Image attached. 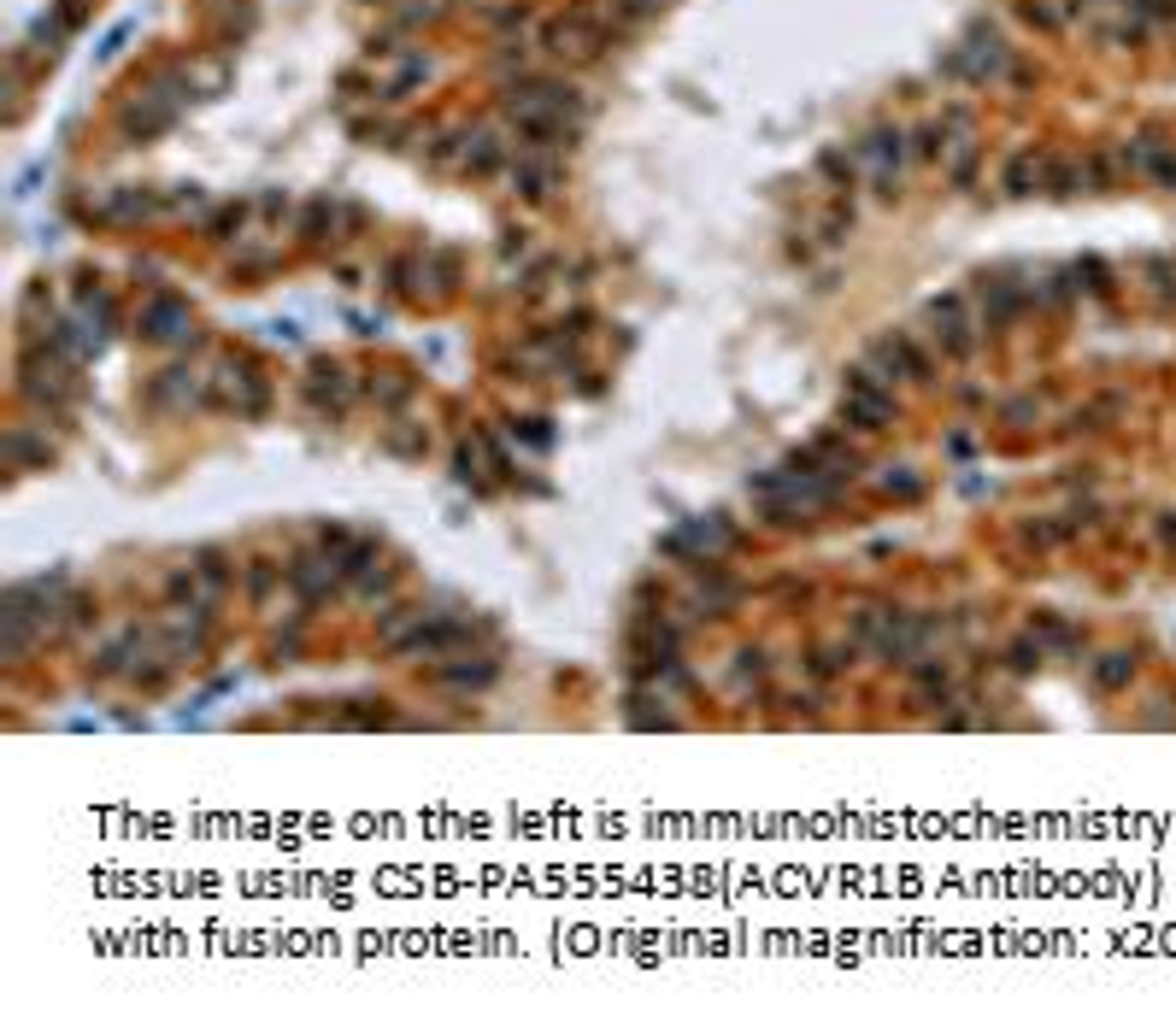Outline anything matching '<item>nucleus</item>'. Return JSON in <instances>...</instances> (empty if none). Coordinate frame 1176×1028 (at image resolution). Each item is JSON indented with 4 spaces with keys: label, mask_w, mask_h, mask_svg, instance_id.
Masks as SVG:
<instances>
[{
    "label": "nucleus",
    "mask_w": 1176,
    "mask_h": 1028,
    "mask_svg": "<svg viewBox=\"0 0 1176 1028\" xmlns=\"http://www.w3.org/2000/svg\"><path fill=\"white\" fill-rule=\"evenodd\" d=\"M924 335L941 347V359L965 365L970 353L982 347V317L970 312V294H941V301L924 306Z\"/></svg>",
    "instance_id": "nucleus-1"
},
{
    "label": "nucleus",
    "mask_w": 1176,
    "mask_h": 1028,
    "mask_svg": "<svg viewBox=\"0 0 1176 1028\" xmlns=\"http://www.w3.org/2000/svg\"><path fill=\"white\" fill-rule=\"evenodd\" d=\"M858 365H871L888 388H894V382H929V377H936V359L924 353V342H918L912 329H888V335H876Z\"/></svg>",
    "instance_id": "nucleus-2"
},
{
    "label": "nucleus",
    "mask_w": 1176,
    "mask_h": 1028,
    "mask_svg": "<svg viewBox=\"0 0 1176 1028\" xmlns=\"http://www.w3.org/2000/svg\"><path fill=\"white\" fill-rule=\"evenodd\" d=\"M853 154H858V171H865V182H871L876 195H883V200H894V195H901V177H906V154H912L901 129L876 124L871 136H858V141H853Z\"/></svg>",
    "instance_id": "nucleus-3"
},
{
    "label": "nucleus",
    "mask_w": 1176,
    "mask_h": 1028,
    "mask_svg": "<svg viewBox=\"0 0 1176 1028\" xmlns=\"http://www.w3.org/2000/svg\"><path fill=\"white\" fill-rule=\"evenodd\" d=\"M842 418L858 429H888L894 423V388L876 377L871 365L847 370V395H842Z\"/></svg>",
    "instance_id": "nucleus-4"
},
{
    "label": "nucleus",
    "mask_w": 1176,
    "mask_h": 1028,
    "mask_svg": "<svg viewBox=\"0 0 1176 1028\" xmlns=\"http://www.w3.org/2000/svg\"><path fill=\"white\" fill-rule=\"evenodd\" d=\"M24 395L35 400V406H53V411H65L71 406V395H77V377H71V359L60 347L48 353H30V365H24Z\"/></svg>",
    "instance_id": "nucleus-5"
},
{
    "label": "nucleus",
    "mask_w": 1176,
    "mask_h": 1028,
    "mask_svg": "<svg viewBox=\"0 0 1176 1028\" xmlns=\"http://www.w3.org/2000/svg\"><path fill=\"white\" fill-rule=\"evenodd\" d=\"M1023 306H1030V289L1012 283V276H977V317H982V335L995 329H1012Z\"/></svg>",
    "instance_id": "nucleus-6"
},
{
    "label": "nucleus",
    "mask_w": 1176,
    "mask_h": 1028,
    "mask_svg": "<svg viewBox=\"0 0 1176 1028\" xmlns=\"http://www.w3.org/2000/svg\"><path fill=\"white\" fill-rule=\"evenodd\" d=\"M212 382H218V406L241 411V418H253V411H266V400H271V382L259 377L253 365H236V359H223Z\"/></svg>",
    "instance_id": "nucleus-7"
},
{
    "label": "nucleus",
    "mask_w": 1176,
    "mask_h": 1028,
    "mask_svg": "<svg viewBox=\"0 0 1176 1028\" xmlns=\"http://www.w3.org/2000/svg\"><path fill=\"white\" fill-rule=\"evenodd\" d=\"M136 329L147 335V342H165V347L195 342V317H189V306H183L177 294H159V301H147V312L136 317Z\"/></svg>",
    "instance_id": "nucleus-8"
},
{
    "label": "nucleus",
    "mask_w": 1176,
    "mask_h": 1028,
    "mask_svg": "<svg viewBox=\"0 0 1176 1028\" xmlns=\"http://www.w3.org/2000/svg\"><path fill=\"white\" fill-rule=\"evenodd\" d=\"M306 400L319 406V411H330V418H342V411L353 406V377L342 365H330V359H319L306 370Z\"/></svg>",
    "instance_id": "nucleus-9"
},
{
    "label": "nucleus",
    "mask_w": 1176,
    "mask_h": 1028,
    "mask_svg": "<svg viewBox=\"0 0 1176 1028\" xmlns=\"http://www.w3.org/2000/svg\"><path fill=\"white\" fill-rule=\"evenodd\" d=\"M1048 171H1053V154L1048 147H1018L1012 159H1006V195H1035V189H1048Z\"/></svg>",
    "instance_id": "nucleus-10"
},
{
    "label": "nucleus",
    "mask_w": 1176,
    "mask_h": 1028,
    "mask_svg": "<svg viewBox=\"0 0 1176 1028\" xmlns=\"http://www.w3.org/2000/svg\"><path fill=\"white\" fill-rule=\"evenodd\" d=\"M500 159H507V141L500 136H489V129H471V136H459V171H471V177H489V171H500Z\"/></svg>",
    "instance_id": "nucleus-11"
},
{
    "label": "nucleus",
    "mask_w": 1176,
    "mask_h": 1028,
    "mask_svg": "<svg viewBox=\"0 0 1176 1028\" xmlns=\"http://www.w3.org/2000/svg\"><path fill=\"white\" fill-rule=\"evenodd\" d=\"M553 177H559V165L541 154V147H524V154H518V165H512V189L518 195H530V200H541L553 189Z\"/></svg>",
    "instance_id": "nucleus-12"
},
{
    "label": "nucleus",
    "mask_w": 1176,
    "mask_h": 1028,
    "mask_svg": "<svg viewBox=\"0 0 1176 1028\" xmlns=\"http://www.w3.org/2000/svg\"><path fill=\"white\" fill-rule=\"evenodd\" d=\"M147 400H154L159 411L171 406V400H177V406H189V400H200V377H195V370H183V365H171V370H159V377H154Z\"/></svg>",
    "instance_id": "nucleus-13"
},
{
    "label": "nucleus",
    "mask_w": 1176,
    "mask_h": 1028,
    "mask_svg": "<svg viewBox=\"0 0 1176 1028\" xmlns=\"http://www.w3.org/2000/svg\"><path fill=\"white\" fill-rule=\"evenodd\" d=\"M818 177H824L835 195H847L865 171H858V154H853V147H824V154H818Z\"/></svg>",
    "instance_id": "nucleus-14"
},
{
    "label": "nucleus",
    "mask_w": 1176,
    "mask_h": 1028,
    "mask_svg": "<svg viewBox=\"0 0 1176 1028\" xmlns=\"http://www.w3.org/2000/svg\"><path fill=\"white\" fill-rule=\"evenodd\" d=\"M1142 276L1153 283V301H1159V312H1176V259H1170V253H1153L1147 265H1142Z\"/></svg>",
    "instance_id": "nucleus-15"
},
{
    "label": "nucleus",
    "mask_w": 1176,
    "mask_h": 1028,
    "mask_svg": "<svg viewBox=\"0 0 1176 1028\" xmlns=\"http://www.w3.org/2000/svg\"><path fill=\"white\" fill-rule=\"evenodd\" d=\"M195 588H200V606H212L223 588H230V570H223V558L218 553H195Z\"/></svg>",
    "instance_id": "nucleus-16"
},
{
    "label": "nucleus",
    "mask_w": 1176,
    "mask_h": 1028,
    "mask_svg": "<svg viewBox=\"0 0 1176 1028\" xmlns=\"http://www.w3.org/2000/svg\"><path fill=\"white\" fill-rule=\"evenodd\" d=\"M1130 676H1135V659H1130V652H1100V659H1094V688H1100V694H1117V688H1130Z\"/></svg>",
    "instance_id": "nucleus-17"
},
{
    "label": "nucleus",
    "mask_w": 1176,
    "mask_h": 1028,
    "mask_svg": "<svg viewBox=\"0 0 1176 1028\" xmlns=\"http://www.w3.org/2000/svg\"><path fill=\"white\" fill-rule=\"evenodd\" d=\"M818 235H824L830 248L853 235V206H847V195H830V200H824V212H818Z\"/></svg>",
    "instance_id": "nucleus-18"
},
{
    "label": "nucleus",
    "mask_w": 1176,
    "mask_h": 1028,
    "mask_svg": "<svg viewBox=\"0 0 1176 1028\" xmlns=\"http://www.w3.org/2000/svg\"><path fill=\"white\" fill-rule=\"evenodd\" d=\"M730 600H736V588L712 570V588L700 583L695 594H688V611H695V617H724V606H730Z\"/></svg>",
    "instance_id": "nucleus-19"
},
{
    "label": "nucleus",
    "mask_w": 1176,
    "mask_h": 1028,
    "mask_svg": "<svg viewBox=\"0 0 1176 1028\" xmlns=\"http://www.w3.org/2000/svg\"><path fill=\"white\" fill-rule=\"evenodd\" d=\"M876 489H883V494H901V500H918V494H924V476L912 471V464H883Z\"/></svg>",
    "instance_id": "nucleus-20"
},
{
    "label": "nucleus",
    "mask_w": 1176,
    "mask_h": 1028,
    "mask_svg": "<svg viewBox=\"0 0 1176 1028\" xmlns=\"http://www.w3.org/2000/svg\"><path fill=\"white\" fill-rule=\"evenodd\" d=\"M1018 12H1023V24H1035V30H1048V35L1071 24V12L1053 7V0H1018Z\"/></svg>",
    "instance_id": "nucleus-21"
},
{
    "label": "nucleus",
    "mask_w": 1176,
    "mask_h": 1028,
    "mask_svg": "<svg viewBox=\"0 0 1176 1028\" xmlns=\"http://www.w3.org/2000/svg\"><path fill=\"white\" fill-rule=\"evenodd\" d=\"M1035 641L1048 647V652H1071V647H1082V634L1071 629V623H1059V617H1035Z\"/></svg>",
    "instance_id": "nucleus-22"
},
{
    "label": "nucleus",
    "mask_w": 1176,
    "mask_h": 1028,
    "mask_svg": "<svg viewBox=\"0 0 1176 1028\" xmlns=\"http://www.w3.org/2000/svg\"><path fill=\"white\" fill-rule=\"evenodd\" d=\"M489 676H495V664H489V659H477V664H465V659H459V664H441V670H436V682H447V688H482Z\"/></svg>",
    "instance_id": "nucleus-23"
},
{
    "label": "nucleus",
    "mask_w": 1176,
    "mask_h": 1028,
    "mask_svg": "<svg viewBox=\"0 0 1176 1028\" xmlns=\"http://www.w3.org/2000/svg\"><path fill=\"white\" fill-rule=\"evenodd\" d=\"M7 459H12V464H48L53 453H48V447H35L24 429H12V436H7Z\"/></svg>",
    "instance_id": "nucleus-24"
},
{
    "label": "nucleus",
    "mask_w": 1176,
    "mask_h": 1028,
    "mask_svg": "<svg viewBox=\"0 0 1176 1028\" xmlns=\"http://www.w3.org/2000/svg\"><path fill=\"white\" fill-rule=\"evenodd\" d=\"M241 223H248V206H241V200H236V206H218V212H212V223H207V230H212L218 241H230V230H241Z\"/></svg>",
    "instance_id": "nucleus-25"
},
{
    "label": "nucleus",
    "mask_w": 1176,
    "mask_h": 1028,
    "mask_svg": "<svg viewBox=\"0 0 1176 1028\" xmlns=\"http://www.w3.org/2000/svg\"><path fill=\"white\" fill-rule=\"evenodd\" d=\"M383 447H388L395 459H418L424 447H429V436H413V429H388V441H383Z\"/></svg>",
    "instance_id": "nucleus-26"
},
{
    "label": "nucleus",
    "mask_w": 1176,
    "mask_h": 1028,
    "mask_svg": "<svg viewBox=\"0 0 1176 1028\" xmlns=\"http://www.w3.org/2000/svg\"><path fill=\"white\" fill-rule=\"evenodd\" d=\"M277 576H283V565H266V558H253V565H248V594H253V600H266Z\"/></svg>",
    "instance_id": "nucleus-27"
},
{
    "label": "nucleus",
    "mask_w": 1176,
    "mask_h": 1028,
    "mask_svg": "<svg viewBox=\"0 0 1176 1028\" xmlns=\"http://www.w3.org/2000/svg\"><path fill=\"white\" fill-rule=\"evenodd\" d=\"M736 682H741V688H748V682H764V652H753V647L736 652Z\"/></svg>",
    "instance_id": "nucleus-28"
},
{
    "label": "nucleus",
    "mask_w": 1176,
    "mask_h": 1028,
    "mask_svg": "<svg viewBox=\"0 0 1176 1028\" xmlns=\"http://www.w3.org/2000/svg\"><path fill=\"white\" fill-rule=\"evenodd\" d=\"M1159 535H1165V547H1176V512L1159 517Z\"/></svg>",
    "instance_id": "nucleus-29"
}]
</instances>
